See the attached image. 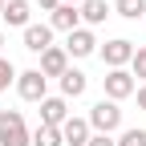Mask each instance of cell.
Listing matches in <instances>:
<instances>
[{"label": "cell", "mask_w": 146, "mask_h": 146, "mask_svg": "<svg viewBox=\"0 0 146 146\" xmlns=\"http://www.w3.org/2000/svg\"><path fill=\"white\" fill-rule=\"evenodd\" d=\"M65 53H69V57H89V53H98V36L89 33L85 25H81V29H73V33H69V41H65Z\"/></svg>", "instance_id": "cell-6"}, {"label": "cell", "mask_w": 146, "mask_h": 146, "mask_svg": "<svg viewBox=\"0 0 146 146\" xmlns=\"http://www.w3.org/2000/svg\"><path fill=\"white\" fill-rule=\"evenodd\" d=\"M61 4H73V8H77V4H81V0H61Z\"/></svg>", "instance_id": "cell-23"}, {"label": "cell", "mask_w": 146, "mask_h": 146, "mask_svg": "<svg viewBox=\"0 0 146 146\" xmlns=\"http://www.w3.org/2000/svg\"><path fill=\"white\" fill-rule=\"evenodd\" d=\"M118 126H122V110H118V102H110V98L94 102V110H89V130H94V134H114Z\"/></svg>", "instance_id": "cell-2"}, {"label": "cell", "mask_w": 146, "mask_h": 146, "mask_svg": "<svg viewBox=\"0 0 146 146\" xmlns=\"http://www.w3.org/2000/svg\"><path fill=\"white\" fill-rule=\"evenodd\" d=\"M0 49H4V33H0Z\"/></svg>", "instance_id": "cell-25"}, {"label": "cell", "mask_w": 146, "mask_h": 146, "mask_svg": "<svg viewBox=\"0 0 146 146\" xmlns=\"http://www.w3.org/2000/svg\"><path fill=\"white\" fill-rule=\"evenodd\" d=\"M118 146H146V130H122V138H118Z\"/></svg>", "instance_id": "cell-19"}, {"label": "cell", "mask_w": 146, "mask_h": 146, "mask_svg": "<svg viewBox=\"0 0 146 146\" xmlns=\"http://www.w3.org/2000/svg\"><path fill=\"white\" fill-rule=\"evenodd\" d=\"M114 12L126 21H138V16H146V0H114Z\"/></svg>", "instance_id": "cell-16"}, {"label": "cell", "mask_w": 146, "mask_h": 146, "mask_svg": "<svg viewBox=\"0 0 146 146\" xmlns=\"http://www.w3.org/2000/svg\"><path fill=\"white\" fill-rule=\"evenodd\" d=\"M29 16H33L29 0H8V4H4V21H8L12 29H29V25H33Z\"/></svg>", "instance_id": "cell-13"}, {"label": "cell", "mask_w": 146, "mask_h": 146, "mask_svg": "<svg viewBox=\"0 0 146 146\" xmlns=\"http://www.w3.org/2000/svg\"><path fill=\"white\" fill-rule=\"evenodd\" d=\"M65 118H69V102L65 98H45L41 102V126H65Z\"/></svg>", "instance_id": "cell-7"}, {"label": "cell", "mask_w": 146, "mask_h": 146, "mask_svg": "<svg viewBox=\"0 0 146 146\" xmlns=\"http://www.w3.org/2000/svg\"><path fill=\"white\" fill-rule=\"evenodd\" d=\"M0 16H4V0H0Z\"/></svg>", "instance_id": "cell-24"}, {"label": "cell", "mask_w": 146, "mask_h": 146, "mask_svg": "<svg viewBox=\"0 0 146 146\" xmlns=\"http://www.w3.org/2000/svg\"><path fill=\"white\" fill-rule=\"evenodd\" d=\"M45 89H49V77H45L41 69H25V73H16V94H21L25 102H45V98H49Z\"/></svg>", "instance_id": "cell-4"}, {"label": "cell", "mask_w": 146, "mask_h": 146, "mask_svg": "<svg viewBox=\"0 0 146 146\" xmlns=\"http://www.w3.org/2000/svg\"><path fill=\"white\" fill-rule=\"evenodd\" d=\"M36 4H41L45 12H57V8H61V0H36Z\"/></svg>", "instance_id": "cell-21"}, {"label": "cell", "mask_w": 146, "mask_h": 146, "mask_svg": "<svg viewBox=\"0 0 146 146\" xmlns=\"http://www.w3.org/2000/svg\"><path fill=\"white\" fill-rule=\"evenodd\" d=\"M89 134H94V130H89V118H65V126H61V138H65V146H85L89 142Z\"/></svg>", "instance_id": "cell-8"}, {"label": "cell", "mask_w": 146, "mask_h": 146, "mask_svg": "<svg viewBox=\"0 0 146 146\" xmlns=\"http://www.w3.org/2000/svg\"><path fill=\"white\" fill-rule=\"evenodd\" d=\"M134 94H138V110H146V85H138Z\"/></svg>", "instance_id": "cell-22"}, {"label": "cell", "mask_w": 146, "mask_h": 146, "mask_svg": "<svg viewBox=\"0 0 146 146\" xmlns=\"http://www.w3.org/2000/svg\"><path fill=\"white\" fill-rule=\"evenodd\" d=\"M25 49H29V53L53 49V29H49V25H29V29H25Z\"/></svg>", "instance_id": "cell-11"}, {"label": "cell", "mask_w": 146, "mask_h": 146, "mask_svg": "<svg viewBox=\"0 0 146 146\" xmlns=\"http://www.w3.org/2000/svg\"><path fill=\"white\" fill-rule=\"evenodd\" d=\"M65 69H69V53L61 45H53V49L41 53V73H45V77H61Z\"/></svg>", "instance_id": "cell-9"}, {"label": "cell", "mask_w": 146, "mask_h": 146, "mask_svg": "<svg viewBox=\"0 0 146 146\" xmlns=\"http://www.w3.org/2000/svg\"><path fill=\"white\" fill-rule=\"evenodd\" d=\"M4 4H8V0H4Z\"/></svg>", "instance_id": "cell-26"}, {"label": "cell", "mask_w": 146, "mask_h": 146, "mask_svg": "<svg viewBox=\"0 0 146 146\" xmlns=\"http://www.w3.org/2000/svg\"><path fill=\"white\" fill-rule=\"evenodd\" d=\"M102 85H106V98L110 102H126V98H134V89H138V81H134L130 69H110L102 77Z\"/></svg>", "instance_id": "cell-3"}, {"label": "cell", "mask_w": 146, "mask_h": 146, "mask_svg": "<svg viewBox=\"0 0 146 146\" xmlns=\"http://www.w3.org/2000/svg\"><path fill=\"white\" fill-rule=\"evenodd\" d=\"M49 29H53V33H73V29H81V8L61 4L57 12L49 16Z\"/></svg>", "instance_id": "cell-10"}, {"label": "cell", "mask_w": 146, "mask_h": 146, "mask_svg": "<svg viewBox=\"0 0 146 146\" xmlns=\"http://www.w3.org/2000/svg\"><path fill=\"white\" fill-rule=\"evenodd\" d=\"M8 85H16V69H12L8 57H0V94H4Z\"/></svg>", "instance_id": "cell-17"}, {"label": "cell", "mask_w": 146, "mask_h": 146, "mask_svg": "<svg viewBox=\"0 0 146 146\" xmlns=\"http://www.w3.org/2000/svg\"><path fill=\"white\" fill-rule=\"evenodd\" d=\"M130 73H134V77H142V85H146V45H142V49H134V61H130Z\"/></svg>", "instance_id": "cell-18"}, {"label": "cell", "mask_w": 146, "mask_h": 146, "mask_svg": "<svg viewBox=\"0 0 146 146\" xmlns=\"http://www.w3.org/2000/svg\"><path fill=\"white\" fill-rule=\"evenodd\" d=\"M33 146H65V138H61L57 126H36L33 130Z\"/></svg>", "instance_id": "cell-15"}, {"label": "cell", "mask_w": 146, "mask_h": 146, "mask_svg": "<svg viewBox=\"0 0 146 146\" xmlns=\"http://www.w3.org/2000/svg\"><path fill=\"white\" fill-rule=\"evenodd\" d=\"M106 16H110V4H106V0H81V21L85 25H102Z\"/></svg>", "instance_id": "cell-14"}, {"label": "cell", "mask_w": 146, "mask_h": 146, "mask_svg": "<svg viewBox=\"0 0 146 146\" xmlns=\"http://www.w3.org/2000/svg\"><path fill=\"white\" fill-rule=\"evenodd\" d=\"M0 146H33V134L21 110H0Z\"/></svg>", "instance_id": "cell-1"}, {"label": "cell", "mask_w": 146, "mask_h": 146, "mask_svg": "<svg viewBox=\"0 0 146 146\" xmlns=\"http://www.w3.org/2000/svg\"><path fill=\"white\" fill-rule=\"evenodd\" d=\"M102 61L110 69H126L134 61V41H126V36H114V41H106L102 45Z\"/></svg>", "instance_id": "cell-5"}, {"label": "cell", "mask_w": 146, "mask_h": 146, "mask_svg": "<svg viewBox=\"0 0 146 146\" xmlns=\"http://www.w3.org/2000/svg\"><path fill=\"white\" fill-rule=\"evenodd\" d=\"M85 146H118V138H114V134H89Z\"/></svg>", "instance_id": "cell-20"}, {"label": "cell", "mask_w": 146, "mask_h": 146, "mask_svg": "<svg viewBox=\"0 0 146 146\" xmlns=\"http://www.w3.org/2000/svg\"><path fill=\"white\" fill-rule=\"evenodd\" d=\"M57 81H61V98H65V102H69V98H81L85 85H89V77H85L81 69H65Z\"/></svg>", "instance_id": "cell-12"}]
</instances>
